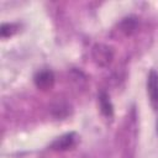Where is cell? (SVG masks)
Masks as SVG:
<instances>
[{
    "label": "cell",
    "instance_id": "cell-2",
    "mask_svg": "<svg viewBox=\"0 0 158 158\" xmlns=\"http://www.w3.org/2000/svg\"><path fill=\"white\" fill-rule=\"evenodd\" d=\"M54 83V75L51 70H41L35 75V84L37 88L46 90L49 89Z\"/></svg>",
    "mask_w": 158,
    "mask_h": 158
},
{
    "label": "cell",
    "instance_id": "cell-1",
    "mask_svg": "<svg viewBox=\"0 0 158 158\" xmlns=\"http://www.w3.org/2000/svg\"><path fill=\"white\" fill-rule=\"evenodd\" d=\"M147 93L151 100L152 106L158 109V73L156 70H151L147 79Z\"/></svg>",
    "mask_w": 158,
    "mask_h": 158
},
{
    "label": "cell",
    "instance_id": "cell-6",
    "mask_svg": "<svg viewBox=\"0 0 158 158\" xmlns=\"http://www.w3.org/2000/svg\"><path fill=\"white\" fill-rule=\"evenodd\" d=\"M135 27H136V21L133 19H125L123 20V22H122V30L123 31H126L128 33V32L133 31Z\"/></svg>",
    "mask_w": 158,
    "mask_h": 158
},
{
    "label": "cell",
    "instance_id": "cell-3",
    "mask_svg": "<svg viewBox=\"0 0 158 158\" xmlns=\"http://www.w3.org/2000/svg\"><path fill=\"white\" fill-rule=\"evenodd\" d=\"M94 57L99 64H106L111 60L112 53L110 52V48H107L105 46H98L94 49Z\"/></svg>",
    "mask_w": 158,
    "mask_h": 158
},
{
    "label": "cell",
    "instance_id": "cell-4",
    "mask_svg": "<svg viewBox=\"0 0 158 158\" xmlns=\"http://www.w3.org/2000/svg\"><path fill=\"white\" fill-rule=\"evenodd\" d=\"M73 143H74V133H68V135H64V136L59 137L58 139H56L51 144V147L53 149H67Z\"/></svg>",
    "mask_w": 158,
    "mask_h": 158
},
{
    "label": "cell",
    "instance_id": "cell-5",
    "mask_svg": "<svg viewBox=\"0 0 158 158\" xmlns=\"http://www.w3.org/2000/svg\"><path fill=\"white\" fill-rule=\"evenodd\" d=\"M99 102H100V109L105 116H112V105L109 100V96L106 93H101L99 96Z\"/></svg>",
    "mask_w": 158,
    "mask_h": 158
}]
</instances>
